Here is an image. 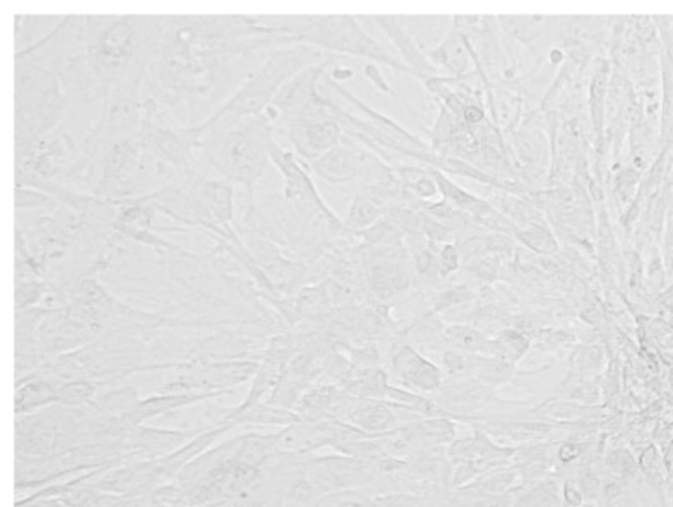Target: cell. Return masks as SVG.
I'll return each instance as SVG.
<instances>
[{
	"mask_svg": "<svg viewBox=\"0 0 673 507\" xmlns=\"http://www.w3.org/2000/svg\"><path fill=\"white\" fill-rule=\"evenodd\" d=\"M158 214L180 229L221 235L235 223V186L211 170H196L152 192Z\"/></svg>",
	"mask_w": 673,
	"mask_h": 507,
	"instance_id": "8992f818",
	"label": "cell"
},
{
	"mask_svg": "<svg viewBox=\"0 0 673 507\" xmlns=\"http://www.w3.org/2000/svg\"><path fill=\"white\" fill-rule=\"evenodd\" d=\"M63 383L64 381L55 379L38 371L33 372L32 376L18 381L16 396H14L16 417H24L57 405L58 387Z\"/></svg>",
	"mask_w": 673,
	"mask_h": 507,
	"instance_id": "603a6c76",
	"label": "cell"
},
{
	"mask_svg": "<svg viewBox=\"0 0 673 507\" xmlns=\"http://www.w3.org/2000/svg\"><path fill=\"white\" fill-rule=\"evenodd\" d=\"M364 74L365 78H367L372 85L376 86L380 93L395 97V89L391 88V85H389V81H387L386 76H384L383 70L379 69L376 63L365 64Z\"/></svg>",
	"mask_w": 673,
	"mask_h": 507,
	"instance_id": "f35d334b",
	"label": "cell"
},
{
	"mask_svg": "<svg viewBox=\"0 0 673 507\" xmlns=\"http://www.w3.org/2000/svg\"><path fill=\"white\" fill-rule=\"evenodd\" d=\"M48 295V285L43 282L32 266L23 261L14 260V310L32 309L42 306Z\"/></svg>",
	"mask_w": 673,
	"mask_h": 507,
	"instance_id": "d4e9b609",
	"label": "cell"
},
{
	"mask_svg": "<svg viewBox=\"0 0 673 507\" xmlns=\"http://www.w3.org/2000/svg\"><path fill=\"white\" fill-rule=\"evenodd\" d=\"M512 507H565L564 485L553 478L531 482L519 492Z\"/></svg>",
	"mask_w": 673,
	"mask_h": 507,
	"instance_id": "4316f807",
	"label": "cell"
},
{
	"mask_svg": "<svg viewBox=\"0 0 673 507\" xmlns=\"http://www.w3.org/2000/svg\"><path fill=\"white\" fill-rule=\"evenodd\" d=\"M338 60H340L338 55H328L321 63L307 67L302 73L294 76L290 81L285 82V86L279 89L278 95L273 100L272 107L266 110L267 117L275 124V129L282 122L294 117L295 113L319 100V97H321L319 95V81L331 70V67L336 66Z\"/></svg>",
	"mask_w": 673,
	"mask_h": 507,
	"instance_id": "2e32d148",
	"label": "cell"
},
{
	"mask_svg": "<svg viewBox=\"0 0 673 507\" xmlns=\"http://www.w3.org/2000/svg\"><path fill=\"white\" fill-rule=\"evenodd\" d=\"M444 341L449 349L466 355L492 356V338L472 324H453L444 330Z\"/></svg>",
	"mask_w": 673,
	"mask_h": 507,
	"instance_id": "484cf974",
	"label": "cell"
},
{
	"mask_svg": "<svg viewBox=\"0 0 673 507\" xmlns=\"http://www.w3.org/2000/svg\"><path fill=\"white\" fill-rule=\"evenodd\" d=\"M417 211L418 218H420V230H422L427 241L438 245L457 242V233L454 232L451 227L444 225L442 221H439L438 218H433L432 214L427 213V211Z\"/></svg>",
	"mask_w": 673,
	"mask_h": 507,
	"instance_id": "836d02e7",
	"label": "cell"
},
{
	"mask_svg": "<svg viewBox=\"0 0 673 507\" xmlns=\"http://www.w3.org/2000/svg\"><path fill=\"white\" fill-rule=\"evenodd\" d=\"M51 309L43 306L21 310L14 316V368L16 383L42 367L43 356L38 345V326Z\"/></svg>",
	"mask_w": 673,
	"mask_h": 507,
	"instance_id": "ffe728a7",
	"label": "cell"
},
{
	"mask_svg": "<svg viewBox=\"0 0 673 507\" xmlns=\"http://www.w3.org/2000/svg\"><path fill=\"white\" fill-rule=\"evenodd\" d=\"M14 194H16V208H14V213H30V211L47 210V208H51V206L57 202L54 198H51L48 194L40 192V190L36 189H30V187H16Z\"/></svg>",
	"mask_w": 673,
	"mask_h": 507,
	"instance_id": "e575fe53",
	"label": "cell"
},
{
	"mask_svg": "<svg viewBox=\"0 0 673 507\" xmlns=\"http://www.w3.org/2000/svg\"><path fill=\"white\" fill-rule=\"evenodd\" d=\"M285 35L291 36L298 43H306L319 51L333 52V55H352L367 58L368 63L386 64L398 73L410 74L401 58L372 38L358 20L345 14L333 16H266Z\"/></svg>",
	"mask_w": 673,
	"mask_h": 507,
	"instance_id": "52a82bcc",
	"label": "cell"
},
{
	"mask_svg": "<svg viewBox=\"0 0 673 507\" xmlns=\"http://www.w3.org/2000/svg\"><path fill=\"white\" fill-rule=\"evenodd\" d=\"M208 131L199 156L209 170L241 186L245 205L256 202L257 180L272 163V146L276 129L267 113L241 117L235 113H214L206 121Z\"/></svg>",
	"mask_w": 673,
	"mask_h": 507,
	"instance_id": "5b68a950",
	"label": "cell"
},
{
	"mask_svg": "<svg viewBox=\"0 0 673 507\" xmlns=\"http://www.w3.org/2000/svg\"><path fill=\"white\" fill-rule=\"evenodd\" d=\"M196 436H199V432L194 430L150 427L146 423L131 427L122 436L121 441L117 442V463L131 465V463L158 460L183 448Z\"/></svg>",
	"mask_w": 673,
	"mask_h": 507,
	"instance_id": "5bb4252c",
	"label": "cell"
},
{
	"mask_svg": "<svg viewBox=\"0 0 673 507\" xmlns=\"http://www.w3.org/2000/svg\"><path fill=\"white\" fill-rule=\"evenodd\" d=\"M439 260H441L442 279L451 278V276H453L454 273L460 269L461 263H463V257H461L460 245H457V242L441 245Z\"/></svg>",
	"mask_w": 673,
	"mask_h": 507,
	"instance_id": "d590c367",
	"label": "cell"
},
{
	"mask_svg": "<svg viewBox=\"0 0 673 507\" xmlns=\"http://www.w3.org/2000/svg\"><path fill=\"white\" fill-rule=\"evenodd\" d=\"M276 132L287 140V147L306 163L324 155L345 137L343 125L329 107V98L322 95L318 101L282 122Z\"/></svg>",
	"mask_w": 673,
	"mask_h": 507,
	"instance_id": "7c38bea8",
	"label": "cell"
},
{
	"mask_svg": "<svg viewBox=\"0 0 673 507\" xmlns=\"http://www.w3.org/2000/svg\"><path fill=\"white\" fill-rule=\"evenodd\" d=\"M368 153L371 152H365L356 141L345 136L338 146L331 147L324 155L307 165L310 174L321 178L329 186H343L364 174Z\"/></svg>",
	"mask_w": 673,
	"mask_h": 507,
	"instance_id": "e0dca14e",
	"label": "cell"
},
{
	"mask_svg": "<svg viewBox=\"0 0 673 507\" xmlns=\"http://www.w3.org/2000/svg\"><path fill=\"white\" fill-rule=\"evenodd\" d=\"M278 453L276 432H241L196 458L175 484L189 507L244 499L272 475Z\"/></svg>",
	"mask_w": 673,
	"mask_h": 507,
	"instance_id": "277c9868",
	"label": "cell"
},
{
	"mask_svg": "<svg viewBox=\"0 0 673 507\" xmlns=\"http://www.w3.org/2000/svg\"><path fill=\"white\" fill-rule=\"evenodd\" d=\"M407 463L398 458L386 460H364L349 454H312L307 461L310 481L321 496L341 491L372 488L379 484L384 476L401 472Z\"/></svg>",
	"mask_w": 673,
	"mask_h": 507,
	"instance_id": "30bf717a",
	"label": "cell"
},
{
	"mask_svg": "<svg viewBox=\"0 0 673 507\" xmlns=\"http://www.w3.org/2000/svg\"><path fill=\"white\" fill-rule=\"evenodd\" d=\"M326 57L328 55L324 52L306 43L276 48L218 112L241 117L261 115L272 107L285 82L307 67L321 63Z\"/></svg>",
	"mask_w": 673,
	"mask_h": 507,
	"instance_id": "ba28073f",
	"label": "cell"
},
{
	"mask_svg": "<svg viewBox=\"0 0 673 507\" xmlns=\"http://www.w3.org/2000/svg\"><path fill=\"white\" fill-rule=\"evenodd\" d=\"M430 63L439 69H445L451 78H466L475 73L472 55L466 47L465 38L461 35L454 24L449 26L448 33L442 36L441 42L435 47L427 52Z\"/></svg>",
	"mask_w": 673,
	"mask_h": 507,
	"instance_id": "7402d4cb",
	"label": "cell"
},
{
	"mask_svg": "<svg viewBox=\"0 0 673 507\" xmlns=\"http://www.w3.org/2000/svg\"><path fill=\"white\" fill-rule=\"evenodd\" d=\"M583 451L585 448L580 442H567L559 445L558 450H553V458H555V465L571 466L583 458Z\"/></svg>",
	"mask_w": 673,
	"mask_h": 507,
	"instance_id": "74e56055",
	"label": "cell"
},
{
	"mask_svg": "<svg viewBox=\"0 0 673 507\" xmlns=\"http://www.w3.org/2000/svg\"><path fill=\"white\" fill-rule=\"evenodd\" d=\"M660 252H662L663 266H665L669 282H673V214L666 217L665 229H663L662 239L658 242Z\"/></svg>",
	"mask_w": 673,
	"mask_h": 507,
	"instance_id": "8d00e7d4",
	"label": "cell"
},
{
	"mask_svg": "<svg viewBox=\"0 0 673 507\" xmlns=\"http://www.w3.org/2000/svg\"><path fill=\"white\" fill-rule=\"evenodd\" d=\"M430 174H432L433 180L438 184L439 194H441L442 199L456 206L457 210L470 214L475 210L476 205L482 201V198H478L475 194L468 192V190L453 183L444 172L438 170V168H430Z\"/></svg>",
	"mask_w": 673,
	"mask_h": 507,
	"instance_id": "4dcf8cb0",
	"label": "cell"
},
{
	"mask_svg": "<svg viewBox=\"0 0 673 507\" xmlns=\"http://www.w3.org/2000/svg\"><path fill=\"white\" fill-rule=\"evenodd\" d=\"M611 64L607 58H596L595 70L589 81L588 107L592 117L593 136L596 147L602 152L604 146L605 128H607V98L610 86Z\"/></svg>",
	"mask_w": 673,
	"mask_h": 507,
	"instance_id": "cb8c5ba5",
	"label": "cell"
},
{
	"mask_svg": "<svg viewBox=\"0 0 673 507\" xmlns=\"http://www.w3.org/2000/svg\"><path fill=\"white\" fill-rule=\"evenodd\" d=\"M389 364L396 381L410 392L438 393L445 381L442 368L413 349L405 331L391 341Z\"/></svg>",
	"mask_w": 673,
	"mask_h": 507,
	"instance_id": "9a60e30c",
	"label": "cell"
},
{
	"mask_svg": "<svg viewBox=\"0 0 673 507\" xmlns=\"http://www.w3.org/2000/svg\"><path fill=\"white\" fill-rule=\"evenodd\" d=\"M516 241L538 256L553 257L561 252L559 239L550 229L549 223H531V225L518 227L515 235Z\"/></svg>",
	"mask_w": 673,
	"mask_h": 507,
	"instance_id": "83f0119b",
	"label": "cell"
},
{
	"mask_svg": "<svg viewBox=\"0 0 673 507\" xmlns=\"http://www.w3.org/2000/svg\"><path fill=\"white\" fill-rule=\"evenodd\" d=\"M163 24L162 14H85L70 66L73 110L140 109Z\"/></svg>",
	"mask_w": 673,
	"mask_h": 507,
	"instance_id": "7a4b0ae2",
	"label": "cell"
},
{
	"mask_svg": "<svg viewBox=\"0 0 673 507\" xmlns=\"http://www.w3.org/2000/svg\"><path fill=\"white\" fill-rule=\"evenodd\" d=\"M97 338L93 331L74 321L64 310H51L38 326V345L43 361L82 349Z\"/></svg>",
	"mask_w": 673,
	"mask_h": 507,
	"instance_id": "ac0fdd59",
	"label": "cell"
},
{
	"mask_svg": "<svg viewBox=\"0 0 673 507\" xmlns=\"http://www.w3.org/2000/svg\"><path fill=\"white\" fill-rule=\"evenodd\" d=\"M295 43L264 16H165L143 100L177 128L202 124L263 66L264 54Z\"/></svg>",
	"mask_w": 673,
	"mask_h": 507,
	"instance_id": "6da1fadb",
	"label": "cell"
},
{
	"mask_svg": "<svg viewBox=\"0 0 673 507\" xmlns=\"http://www.w3.org/2000/svg\"><path fill=\"white\" fill-rule=\"evenodd\" d=\"M413 408L405 407L389 399H356L346 423L356 427L367 436L391 434L399 427L418 419Z\"/></svg>",
	"mask_w": 673,
	"mask_h": 507,
	"instance_id": "d6986e66",
	"label": "cell"
},
{
	"mask_svg": "<svg viewBox=\"0 0 673 507\" xmlns=\"http://www.w3.org/2000/svg\"><path fill=\"white\" fill-rule=\"evenodd\" d=\"M669 214H673V189H672V194H670Z\"/></svg>",
	"mask_w": 673,
	"mask_h": 507,
	"instance_id": "7bdbcfd3",
	"label": "cell"
},
{
	"mask_svg": "<svg viewBox=\"0 0 673 507\" xmlns=\"http://www.w3.org/2000/svg\"><path fill=\"white\" fill-rule=\"evenodd\" d=\"M316 507H376L374 494L368 488L358 491H341L326 494Z\"/></svg>",
	"mask_w": 673,
	"mask_h": 507,
	"instance_id": "1f68e13d",
	"label": "cell"
},
{
	"mask_svg": "<svg viewBox=\"0 0 673 507\" xmlns=\"http://www.w3.org/2000/svg\"><path fill=\"white\" fill-rule=\"evenodd\" d=\"M371 20L383 27V32L386 33L387 38L391 40L393 45L398 51L401 63L410 69V74H413L415 78L423 82L427 79L435 78V76H442V70L430 63L427 54H423L422 45L408 32V27L405 26L401 18L372 16Z\"/></svg>",
	"mask_w": 673,
	"mask_h": 507,
	"instance_id": "44dd1931",
	"label": "cell"
},
{
	"mask_svg": "<svg viewBox=\"0 0 673 507\" xmlns=\"http://www.w3.org/2000/svg\"><path fill=\"white\" fill-rule=\"evenodd\" d=\"M16 175L45 178L58 186L89 194V158L81 137L63 124L45 137L30 158L14 163Z\"/></svg>",
	"mask_w": 673,
	"mask_h": 507,
	"instance_id": "9c48e42d",
	"label": "cell"
},
{
	"mask_svg": "<svg viewBox=\"0 0 673 507\" xmlns=\"http://www.w3.org/2000/svg\"><path fill=\"white\" fill-rule=\"evenodd\" d=\"M129 507H163L158 500L153 497V494L150 496L140 497V499H131V504Z\"/></svg>",
	"mask_w": 673,
	"mask_h": 507,
	"instance_id": "b9f144b4",
	"label": "cell"
},
{
	"mask_svg": "<svg viewBox=\"0 0 673 507\" xmlns=\"http://www.w3.org/2000/svg\"><path fill=\"white\" fill-rule=\"evenodd\" d=\"M386 217L383 208L376 202L367 198L362 190L353 196L352 205H350L349 213L343 218V225L353 233H361L364 230L376 225L377 221Z\"/></svg>",
	"mask_w": 673,
	"mask_h": 507,
	"instance_id": "f1b7e54d",
	"label": "cell"
},
{
	"mask_svg": "<svg viewBox=\"0 0 673 507\" xmlns=\"http://www.w3.org/2000/svg\"><path fill=\"white\" fill-rule=\"evenodd\" d=\"M272 163L283 177V202L304 217L336 218L310 177L309 165L290 147L276 141L272 146Z\"/></svg>",
	"mask_w": 673,
	"mask_h": 507,
	"instance_id": "4fadbf2b",
	"label": "cell"
},
{
	"mask_svg": "<svg viewBox=\"0 0 673 507\" xmlns=\"http://www.w3.org/2000/svg\"><path fill=\"white\" fill-rule=\"evenodd\" d=\"M353 76H355L353 69H350V67L338 66V64L336 66L331 67V70L328 73V78L331 79V81L338 82V85H343V82L350 81V79H353Z\"/></svg>",
	"mask_w": 673,
	"mask_h": 507,
	"instance_id": "ab89813d",
	"label": "cell"
},
{
	"mask_svg": "<svg viewBox=\"0 0 673 507\" xmlns=\"http://www.w3.org/2000/svg\"><path fill=\"white\" fill-rule=\"evenodd\" d=\"M530 343V338L522 331L503 330L497 337L492 338V356L516 364L527 355Z\"/></svg>",
	"mask_w": 673,
	"mask_h": 507,
	"instance_id": "f546056e",
	"label": "cell"
},
{
	"mask_svg": "<svg viewBox=\"0 0 673 507\" xmlns=\"http://www.w3.org/2000/svg\"><path fill=\"white\" fill-rule=\"evenodd\" d=\"M547 60H549L550 66L559 67L564 66L565 64V52L564 48L561 47H552L545 55Z\"/></svg>",
	"mask_w": 673,
	"mask_h": 507,
	"instance_id": "60d3db41",
	"label": "cell"
},
{
	"mask_svg": "<svg viewBox=\"0 0 673 507\" xmlns=\"http://www.w3.org/2000/svg\"><path fill=\"white\" fill-rule=\"evenodd\" d=\"M260 361L201 362L163 372L165 379L153 395H194V393H235L236 387L251 383Z\"/></svg>",
	"mask_w": 673,
	"mask_h": 507,
	"instance_id": "8fae6325",
	"label": "cell"
},
{
	"mask_svg": "<svg viewBox=\"0 0 673 507\" xmlns=\"http://www.w3.org/2000/svg\"><path fill=\"white\" fill-rule=\"evenodd\" d=\"M81 26L82 14L64 16L32 47L14 54V163L30 158L73 112L69 67Z\"/></svg>",
	"mask_w": 673,
	"mask_h": 507,
	"instance_id": "3957f363",
	"label": "cell"
},
{
	"mask_svg": "<svg viewBox=\"0 0 673 507\" xmlns=\"http://www.w3.org/2000/svg\"><path fill=\"white\" fill-rule=\"evenodd\" d=\"M518 494L519 492H515V494H485V496H475V494H466V492L460 491V494L451 503V507H512Z\"/></svg>",
	"mask_w": 673,
	"mask_h": 507,
	"instance_id": "d6a6232c",
	"label": "cell"
}]
</instances>
